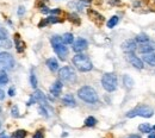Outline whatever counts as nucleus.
I'll list each match as a JSON object with an SVG mask.
<instances>
[{
  "mask_svg": "<svg viewBox=\"0 0 155 138\" xmlns=\"http://www.w3.org/2000/svg\"><path fill=\"white\" fill-rule=\"evenodd\" d=\"M123 83H124V86L127 87V88H133V86H134V80L131 79L129 75H124L123 76Z\"/></svg>",
  "mask_w": 155,
  "mask_h": 138,
  "instance_id": "20",
  "label": "nucleus"
},
{
  "mask_svg": "<svg viewBox=\"0 0 155 138\" xmlns=\"http://www.w3.org/2000/svg\"><path fill=\"white\" fill-rule=\"evenodd\" d=\"M88 47V43L87 40H84V38H78L74 43H73V51H75L77 54L82 53L84 50H86Z\"/></svg>",
  "mask_w": 155,
  "mask_h": 138,
  "instance_id": "10",
  "label": "nucleus"
},
{
  "mask_svg": "<svg viewBox=\"0 0 155 138\" xmlns=\"http://www.w3.org/2000/svg\"><path fill=\"white\" fill-rule=\"evenodd\" d=\"M15 67V59L8 53H0V70H11Z\"/></svg>",
  "mask_w": 155,
  "mask_h": 138,
  "instance_id": "7",
  "label": "nucleus"
},
{
  "mask_svg": "<svg viewBox=\"0 0 155 138\" xmlns=\"http://www.w3.org/2000/svg\"><path fill=\"white\" fill-rule=\"evenodd\" d=\"M148 138H155V133H150V135H149V137Z\"/></svg>",
  "mask_w": 155,
  "mask_h": 138,
  "instance_id": "43",
  "label": "nucleus"
},
{
  "mask_svg": "<svg viewBox=\"0 0 155 138\" xmlns=\"http://www.w3.org/2000/svg\"><path fill=\"white\" fill-rule=\"evenodd\" d=\"M47 20H48V23H49V24H55V23H60V21H61V19L58 18L56 16H51V17L47 18Z\"/></svg>",
  "mask_w": 155,
  "mask_h": 138,
  "instance_id": "28",
  "label": "nucleus"
},
{
  "mask_svg": "<svg viewBox=\"0 0 155 138\" xmlns=\"http://www.w3.org/2000/svg\"><path fill=\"white\" fill-rule=\"evenodd\" d=\"M138 130H140L142 133H150V132H152V130H153V127H152L149 124L143 123V124H141V125L138 126Z\"/></svg>",
  "mask_w": 155,
  "mask_h": 138,
  "instance_id": "18",
  "label": "nucleus"
},
{
  "mask_svg": "<svg viewBox=\"0 0 155 138\" xmlns=\"http://www.w3.org/2000/svg\"><path fill=\"white\" fill-rule=\"evenodd\" d=\"M110 5H118L120 2V0H109Z\"/></svg>",
  "mask_w": 155,
  "mask_h": 138,
  "instance_id": "37",
  "label": "nucleus"
},
{
  "mask_svg": "<svg viewBox=\"0 0 155 138\" xmlns=\"http://www.w3.org/2000/svg\"><path fill=\"white\" fill-rule=\"evenodd\" d=\"M11 113H12V116H13V117H19V111H18V107H17V106H13V107H12Z\"/></svg>",
  "mask_w": 155,
  "mask_h": 138,
  "instance_id": "29",
  "label": "nucleus"
},
{
  "mask_svg": "<svg viewBox=\"0 0 155 138\" xmlns=\"http://www.w3.org/2000/svg\"><path fill=\"white\" fill-rule=\"evenodd\" d=\"M153 50H154V48L148 44H142V47H140L141 54H149V53H153Z\"/></svg>",
  "mask_w": 155,
  "mask_h": 138,
  "instance_id": "21",
  "label": "nucleus"
},
{
  "mask_svg": "<svg viewBox=\"0 0 155 138\" xmlns=\"http://www.w3.org/2000/svg\"><path fill=\"white\" fill-rule=\"evenodd\" d=\"M81 2H86V4H88V2H91V0H80Z\"/></svg>",
  "mask_w": 155,
  "mask_h": 138,
  "instance_id": "42",
  "label": "nucleus"
},
{
  "mask_svg": "<svg viewBox=\"0 0 155 138\" xmlns=\"http://www.w3.org/2000/svg\"><path fill=\"white\" fill-rule=\"evenodd\" d=\"M34 102H41V104H43V106L47 105L45 97H44V94H43L41 91H35V93L31 95V99L28 101V106H30V105L34 104Z\"/></svg>",
  "mask_w": 155,
  "mask_h": 138,
  "instance_id": "8",
  "label": "nucleus"
},
{
  "mask_svg": "<svg viewBox=\"0 0 155 138\" xmlns=\"http://www.w3.org/2000/svg\"><path fill=\"white\" fill-rule=\"evenodd\" d=\"M15 94H16V89H15L13 87H11V88L8 89V95H10V97H13Z\"/></svg>",
  "mask_w": 155,
  "mask_h": 138,
  "instance_id": "35",
  "label": "nucleus"
},
{
  "mask_svg": "<svg viewBox=\"0 0 155 138\" xmlns=\"http://www.w3.org/2000/svg\"><path fill=\"white\" fill-rule=\"evenodd\" d=\"M4 98H5V93H4V91L0 89V100H4Z\"/></svg>",
  "mask_w": 155,
  "mask_h": 138,
  "instance_id": "39",
  "label": "nucleus"
},
{
  "mask_svg": "<svg viewBox=\"0 0 155 138\" xmlns=\"http://www.w3.org/2000/svg\"><path fill=\"white\" fill-rule=\"evenodd\" d=\"M118 20H119V18H118L117 16H114V17H111V18L109 19V21H107V27H109V29H112V27H115L117 24H118Z\"/></svg>",
  "mask_w": 155,
  "mask_h": 138,
  "instance_id": "24",
  "label": "nucleus"
},
{
  "mask_svg": "<svg viewBox=\"0 0 155 138\" xmlns=\"http://www.w3.org/2000/svg\"><path fill=\"white\" fill-rule=\"evenodd\" d=\"M8 82V76L5 70H0V87Z\"/></svg>",
  "mask_w": 155,
  "mask_h": 138,
  "instance_id": "23",
  "label": "nucleus"
},
{
  "mask_svg": "<svg viewBox=\"0 0 155 138\" xmlns=\"http://www.w3.org/2000/svg\"><path fill=\"white\" fill-rule=\"evenodd\" d=\"M154 114V111L153 108L148 107V106H144V105H141V106H137L134 110L129 111L127 113V117L128 118H134V117H143V118H150Z\"/></svg>",
  "mask_w": 155,
  "mask_h": 138,
  "instance_id": "5",
  "label": "nucleus"
},
{
  "mask_svg": "<svg viewBox=\"0 0 155 138\" xmlns=\"http://www.w3.org/2000/svg\"><path fill=\"white\" fill-rule=\"evenodd\" d=\"M69 20L74 21L75 24H80V20H79L78 16H75V14H71V16H69Z\"/></svg>",
  "mask_w": 155,
  "mask_h": 138,
  "instance_id": "30",
  "label": "nucleus"
},
{
  "mask_svg": "<svg viewBox=\"0 0 155 138\" xmlns=\"http://www.w3.org/2000/svg\"><path fill=\"white\" fill-rule=\"evenodd\" d=\"M73 64L77 67L78 69L82 73H86V72H90L92 70L93 68V64L91 62V59L88 56L84 55V54H77L74 57H73Z\"/></svg>",
  "mask_w": 155,
  "mask_h": 138,
  "instance_id": "2",
  "label": "nucleus"
},
{
  "mask_svg": "<svg viewBox=\"0 0 155 138\" xmlns=\"http://www.w3.org/2000/svg\"><path fill=\"white\" fill-rule=\"evenodd\" d=\"M153 130H154V131H155V125H154V126H153Z\"/></svg>",
  "mask_w": 155,
  "mask_h": 138,
  "instance_id": "44",
  "label": "nucleus"
},
{
  "mask_svg": "<svg viewBox=\"0 0 155 138\" xmlns=\"http://www.w3.org/2000/svg\"><path fill=\"white\" fill-rule=\"evenodd\" d=\"M6 31L5 30H2V29H0V40H5L6 38Z\"/></svg>",
  "mask_w": 155,
  "mask_h": 138,
  "instance_id": "33",
  "label": "nucleus"
},
{
  "mask_svg": "<svg viewBox=\"0 0 155 138\" xmlns=\"http://www.w3.org/2000/svg\"><path fill=\"white\" fill-rule=\"evenodd\" d=\"M34 138H43V131H42V130L36 131L35 135H34Z\"/></svg>",
  "mask_w": 155,
  "mask_h": 138,
  "instance_id": "32",
  "label": "nucleus"
},
{
  "mask_svg": "<svg viewBox=\"0 0 155 138\" xmlns=\"http://www.w3.org/2000/svg\"><path fill=\"white\" fill-rule=\"evenodd\" d=\"M136 42L140 43V44H147L149 42V37L146 35V34H141L136 37Z\"/></svg>",
  "mask_w": 155,
  "mask_h": 138,
  "instance_id": "22",
  "label": "nucleus"
},
{
  "mask_svg": "<svg viewBox=\"0 0 155 138\" xmlns=\"http://www.w3.org/2000/svg\"><path fill=\"white\" fill-rule=\"evenodd\" d=\"M0 127H1V124H0Z\"/></svg>",
  "mask_w": 155,
  "mask_h": 138,
  "instance_id": "45",
  "label": "nucleus"
},
{
  "mask_svg": "<svg viewBox=\"0 0 155 138\" xmlns=\"http://www.w3.org/2000/svg\"><path fill=\"white\" fill-rule=\"evenodd\" d=\"M50 43L53 45V49H54L55 54L58 55V57L62 59V61L66 59L67 55H68V48L63 43L62 37H60V36H53L50 38Z\"/></svg>",
  "mask_w": 155,
  "mask_h": 138,
  "instance_id": "3",
  "label": "nucleus"
},
{
  "mask_svg": "<svg viewBox=\"0 0 155 138\" xmlns=\"http://www.w3.org/2000/svg\"><path fill=\"white\" fill-rule=\"evenodd\" d=\"M30 82H31V87L32 88H36L37 87V79H36V75L34 72H31V75H30Z\"/></svg>",
  "mask_w": 155,
  "mask_h": 138,
  "instance_id": "27",
  "label": "nucleus"
},
{
  "mask_svg": "<svg viewBox=\"0 0 155 138\" xmlns=\"http://www.w3.org/2000/svg\"><path fill=\"white\" fill-rule=\"evenodd\" d=\"M62 102H63L64 105H67V106H72V107L75 106V100H74L72 94H66V95L62 98Z\"/></svg>",
  "mask_w": 155,
  "mask_h": 138,
  "instance_id": "16",
  "label": "nucleus"
},
{
  "mask_svg": "<svg viewBox=\"0 0 155 138\" xmlns=\"http://www.w3.org/2000/svg\"><path fill=\"white\" fill-rule=\"evenodd\" d=\"M128 138H141L138 135H131V136H129Z\"/></svg>",
  "mask_w": 155,
  "mask_h": 138,
  "instance_id": "40",
  "label": "nucleus"
},
{
  "mask_svg": "<svg viewBox=\"0 0 155 138\" xmlns=\"http://www.w3.org/2000/svg\"><path fill=\"white\" fill-rule=\"evenodd\" d=\"M96 124H97V119L94 117H87L85 120V125L88 126V127H93Z\"/></svg>",
  "mask_w": 155,
  "mask_h": 138,
  "instance_id": "25",
  "label": "nucleus"
},
{
  "mask_svg": "<svg viewBox=\"0 0 155 138\" xmlns=\"http://www.w3.org/2000/svg\"><path fill=\"white\" fill-rule=\"evenodd\" d=\"M122 48H123V50H124L125 54L134 53L136 50V40H125L122 44Z\"/></svg>",
  "mask_w": 155,
  "mask_h": 138,
  "instance_id": "11",
  "label": "nucleus"
},
{
  "mask_svg": "<svg viewBox=\"0 0 155 138\" xmlns=\"http://www.w3.org/2000/svg\"><path fill=\"white\" fill-rule=\"evenodd\" d=\"M101 86L106 92H114L117 89L118 81L115 73H105L101 78Z\"/></svg>",
  "mask_w": 155,
  "mask_h": 138,
  "instance_id": "4",
  "label": "nucleus"
},
{
  "mask_svg": "<svg viewBox=\"0 0 155 138\" xmlns=\"http://www.w3.org/2000/svg\"><path fill=\"white\" fill-rule=\"evenodd\" d=\"M88 16H90V18L93 20V21H96L98 24H103V21H104V17L101 16V14H99L97 11H94V10H88Z\"/></svg>",
  "mask_w": 155,
  "mask_h": 138,
  "instance_id": "13",
  "label": "nucleus"
},
{
  "mask_svg": "<svg viewBox=\"0 0 155 138\" xmlns=\"http://www.w3.org/2000/svg\"><path fill=\"white\" fill-rule=\"evenodd\" d=\"M78 97L81 99L82 101L87 104H96L98 102V94L94 88L90 86H84L78 91Z\"/></svg>",
  "mask_w": 155,
  "mask_h": 138,
  "instance_id": "1",
  "label": "nucleus"
},
{
  "mask_svg": "<svg viewBox=\"0 0 155 138\" xmlns=\"http://www.w3.org/2000/svg\"><path fill=\"white\" fill-rule=\"evenodd\" d=\"M62 40H63V43H64L66 45H68V44H73V43H74V37H73L72 34L67 32V34H64V35L62 36Z\"/></svg>",
  "mask_w": 155,
  "mask_h": 138,
  "instance_id": "19",
  "label": "nucleus"
},
{
  "mask_svg": "<svg viewBox=\"0 0 155 138\" xmlns=\"http://www.w3.org/2000/svg\"><path fill=\"white\" fill-rule=\"evenodd\" d=\"M39 113L42 114V116H44V117H48V112H47V110L44 108V106H42V107H39L38 108Z\"/></svg>",
  "mask_w": 155,
  "mask_h": 138,
  "instance_id": "31",
  "label": "nucleus"
},
{
  "mask_svg": "<svg viewBox=\"0 0 155 138\" xmlns=\"http://www.w3.org/2000/svg\"><path fill=\"white\" fill-rule=\"evenodd\" d=\"M0 138H8V137H7L5 133H1V135H0Z\"/></svg>",
  "mask_w": 155,
  "mask_h": 138,
  "instance_id": "41",
  "label": "nucleus"
},
{
  "mask_svg": "<svg viewBox=\"0 0 155 138\" xmlns=\"http://www.w3.org/2000/svg\"><path fill=\"white\" fill-rule=\"evenodd\" d=\"M47 24H49V23H48V20H47V19H43V20H42V21H41V23L38 24V26H39V27H42V26H45Z\"/></svg>",
  "mask_w": 155,
  "mask_h": 138,
  "instance_id": "36",
  "label": "nucleus"
},
{
  "mask_svg": "<svg viewBox=\"0 0 155 138\" xmlns=\"http://www.w3.org/2000/svg\"><path fill=\"white\" fill-rule=\"evenodd\" d=\"M15 43H16V48H17V51L18 53H23L24 49H25V43L19 38V35H16V38H15Z\"/></svg>",
  "mask_w": 155,
  "mask_h": 138,
  "instance_id": "17",
  "label": "nucleus"
},
{
  "mask_svg": "<svg viewBox=\"0 0 155 138\" xmlns=\"http://www.w3.org/2000/svg\"><path fill=\"white\" fill-rule=\"evenodd\" d=\"M24 13H25V8H24V6H20L18 8V16H23Z\"/></svg>",
  "mask_w": 155,
  "mask_h": 138,
  "instance_id": "34",
  "label": "nucleus"
},
{
  "mask_svg": "<svg viewBox=\"0 0 155 138\" xmlns=\"http://www.w3.org/2000/svg\"><path fill=\"white\" fill-rule=\"evenodd\" d=\"M50 13H51V14H58V13H60V10H58V8H55V10H50Z\"/></svg>",
  "mask_w": 155,
  "mask_h": 138,
  "instance_id": "38",
  "label": "nucleus"
},
{
  "mask_svg": "<svg viewBox=\"0 0 155 138\" xmlns=\"http://www.w3.org/2000/svg\"><path fill=\"white\" fill-rule=\"evenodd\" d=\"M62 81L61 80H58V81H55L54 83H53V86L50 87V93L53 94V95H55V97H58L60 94H61V92H62Z\"/></svg>",
  "mask_w": 155,
  "mask_h": 138,
  "instance_id": "12",
  "label": "nucleus"
},
{
  "mask_svg": "<svg viewBox=\"0 0 155 138\" xmlns=\"http://www.w3.org/2000/svg\"><path fill=\"white\" fill-rule=\"evenodd\" d=\"M47 67L51 70V72H56L58 69V61L54 59V57H50V59H47Z\"/></svg>",
  "mask_w": 155,
  "mask_h": 138,
  "instance_id": "15",
  "label": "nucleus"
},
{
  "mask_svg": "<svg viewBox=\"0 0 155 138\" xmlns=\"http://www.w3.org/2000/svg\"><path fill=\"white\" fill-rule=\"evenodd\" d=\"M58 78L61 81L66 82V83H75L77 81V74L73 70V68L71 67H62L58 70Z\"/></svg>",
  "mask_w": 155,
  "mask_h": 138,
  "instance_id": "6",
  "label": "nucleus"
},
{
  "mask_svg": "<svg viewBox=\"0 0 155 138\" xmlns=\"http://www.w3.org/2000/svg\"><path fill=\"white\" fill-rule=\"evenodd\" d=\"M142 61H143V62H146L147 64L152 66V67H155V54H154V53H149V54H143Z\"/></svg>",
  "mask_w": 155,
  "mask_h": 138,
  "instance_id": "14",
  "label": "nucleus"
},
{
  "mask_svg": "<svg viewBox=\"0 0 155 138\" xmlns=\"http://www.w3.org/2000/svg\"><path fill=\"white\" fill-rule=\"evenodd\" d=\"M127 59L130 62V64H133L135 68L137 69H143V61L140 59V57H137L134 53H128L127 54Z\"/></svg>",
  "mask_w": 155,
  "mask_h": 138,
  "instance_id": "9",
  "label": "nucleus"
},
{
  "mask_svg": "<svg viewBox=\"0 0 155 138\" xmlns=\"http://www.w3.org/2000/svg\"><path fill=\"white\" fill-rule=\"evenodd\" d=\"M25 137H26V131L25 130H17L12 135V138H25Z\"/></svg>",
  "mask_w": 155,
  "mask_h": 138,
  "instance_id": "26",
  "label": "nucleus"
}]
</instances>
